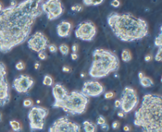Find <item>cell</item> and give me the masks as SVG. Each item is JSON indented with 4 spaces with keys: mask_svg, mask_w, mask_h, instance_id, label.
Masks as SVG:
<instances>
[{
    "mask_svg": "<svg viewBox=\"0 0 162 132\" xmlns=\"http://www.w3.org/2000/svg\"><path fill=\"white\" fill-rule=\"evenodd\" d=\"M41 0H25L0 12V52L8 53L24 43L36 18L43 14Z\"/></svg>",
    "mask_w": 162,
    "mask_h": 132,
    "instance_id": "obj_1",
    "label": "cell"
},
{
    "mask_svg": "<svg viewBox=\"0 0 162 132\" xmlns=\"http://www.w3.org/2000/svg\"><path fill=\"white\" fill-rule=\"evenodd\" d=\"M107 22L114 35L123 42L139 40L149 35L146 21L130 13L112 12L107 17Z\"/></svg>",
    "mask_w": 162,
    "mask_h": 132,
    "instance_id": "obj_2",
    "label": "cell"
},
{
    "mask_svg": "<svg viewBox=\"0 0 162 132\" xmlns=\"http://www.w3.org/2000/svg\"><path fill=\"white\" fill-rule=\"evenodd\" d=\"M162 97L158 94H145L140 108L134 113V124L142 132H162Z\"/></svg>",
    "mask_w": 162,
    "mask_h": 132,
    "instance_id": "obj_3",
    "label": "cell"
},
{
    "mask_svg": "<svg viewBox=\"0 0 162 132\" xmlns=\"http://www.w3.org/2000/svg\"><path fill=\"white\" fill-rule=\"evenodd\" d=\"M119 67L120 60L116 54L109 50L97 48L93 51V62L89 74L93 79H101L116 71Z\"/></svg>",
    "mask_w": 162,
    "mask_h": 132,
    "instance_id": "obj_4",
    "label": "cell"
},
{
    "mask_svg": "<svg viewBox=\"0 0 162 132\" xmlns=\"http://www.w3.org/2000/svg\"><path fill=\"white\" fill-rule=\"evenodd\" d=\"M89 103V97L80 91L74 90L68 93L67 97L57 105L56 108H62L64 112L71 116L84 113Z\"/></svg>",
    "mask_w": 162,
    "mask_h": 132,
    "instance_id": "obj_5",
    "label": "cell"
},
{
    "mask_svg": "<svg viewBox=\"0 0 162 132\" xmlns=\"http://www.w3.org/2000/svg\"><path fill=\"white\" fill-rule=\"evenodd\" d=\"M49 111L46 108L41 106H32L28 113L30 130H43L44 127L45 119Z\"/></svg>",
    "mask_w": 162,
    "mask_h": 132,
    "instance_id": "obj_6",
    "label": "cell"
},
{
    "mask_svg": "<svg viewBox=\"0 0 162 132\" xmlns=\"http://www.w3.org/2000/svg\"><path fill=\"white\" fill-rule=\"evenodd\" d=\"M120 102V108L123 113L127 114L130 112L138 104V96L135 89L130 86H126L122 92Z\"/></svg>",
    "mask_w": 162,
    "mask_h": 132,
    "instance_id": "obj_7",
    "label": "cell"
},
{
    "mask_svg": "<svg viewBox=\"0 0 162 132\" xmlns=\"http://www.w3.org/2000/svg\"><path fill=\"white\" fill-rule=\"evenodd\" d=\"M48 132H81V127L67 116H62L53 123Z\"/></svg>",
    "mask_w": 162,
    "mask_h": 132,
    "instance_id": "obj_8",
    "label": "cell"
},
{
    "mask_svg": "<svg viewBox=\"0 0 162 132\" xmlns=\"http://www.w3.org/2000/svg\"><path fill=\"white\" fill-rule=\"evenodd\" d=\"M40 8L45 13L49 21H53L62 16L64 12V7L59 0H48L40 4Z\"/></svg>",
    "mask_w": 162,
    "mask_h": 132,
    "instance_id": "obj_9",
    "label": "cell"
},
{
    "mask_svg": "<svg viewBox=\"0 0 162 132\" xmlns=\"http://www.w3.org/2000/svg\"><path fill=\"white\" fill-rule=\"evenodd\" d=\"M97 34V27L93 22L85 21L77 26L74 35L78 39L84 41H92Z\"/></svg>",
    "mask_w": 162,
    "mask_h": 132,
    "instance_id": "obj_10",
    "label": "cell"
},
{
    "mask_svg": "<svg viewBox=\"0 0 162 132\" xmlns=\"http://www.w3.org/2000/svg\"><path fill=\"white\" fill-rule=\"evenodd\" d=\"M11 100L10 88L7 80V68L0 62V106L3 107Z\"/></svg>",
    "mask_w": 162,
    "mask_h": 132,
    "instance_id": "obj_11",
    "label": "cell"
},
{
    "mask_svg": "<svg viewBox=\"0 0 162 132\" xmlns=\"http://www.w3.org/2000/svg\"><path fill=\"white\" fill-rule=\"evenodd\" d=\"M48 39L42 32H36L28 40V48L37 53L44 51L48 46Z\"/></svg>",
    "mask_w": 162,
    "mask_h": 132,
    "instance_id": "obj_12",
    "label": "cell"
},
{
    "mask_svg": "<svg viewBox=\"0 0 162 132\" xmlns=\"http://www.w3.org/2000/svg\"><path fill=\"white\" fill-rule=\"evenodd\" d=\"M86 96L97 97L104 92V88L97 81H86L84 82L81 91Z\"/></svg>",
    "mask_w": 162,
    "mask_h": 132,
    "instance_id": "obj_13",
    "label": "cell"
},
{
    "mask_svg": "<svg viewBox=\"0 0 162 132\" xmlns=\"http://www.w3.org/2000/svg\"><path fill=\"white\" fill-rule=\"evenodd\" d=\"M34 81L32 77L28 75H21L13 82L14 89L19 93H27L29 89H32Z\"/></svg>",
    "mask_w": 162,
    "mask_h": 132,
    "instance_id": "obj_14",
    "label": "cell"
},
{
    "mask_svg": "<svg viewBox=\"0 0 162 132\" xmlns=\"http://www.w3.org/2000/svg\"><path fill=\"white\" fill-rule=\"evenodd\" d=\"M68 93H69L68 90L62 84L60 83L55 84L52 87V95L55 98V103L53 104L52 107L56 108L57 105L67 97Z\"/></svg>",
    "mask_w": 162,
    "mask_h": 132,
    "instance_id": "obj_15",
    "label": "cell"
},
{
    "mask_svg": "<svg viewBox=\"0 0 162 132\" xmlns=\"http://www.w3.org/2000/svg\"><path fill=\"white\" fill-rule=\"evenodd\" d=\"M72 24L67 21H63L57 25L56 32L58 36L62 38L68 37L72 30Z\"/></svg>",
    "mask_w": 162,
    "mask_h": 132,
    "instance_id": "obj_16",
    "label": "cell"
},
{
    "mask_svg": "<svg viewBox=\"0 0 162 132\" xmlns=\"http://www.w3.org/2000/svg\"><path fill=\"white\" fill-rule=\"evenodd\" d=\"M138 79H139V82H140L141 86L145 87V88L151 87V86L154 85L153 81L149 77L145 76L143 72L140 71L138 73Z\"/></svg>",
    "mask_w": 162,
    "mask_h": 132,
    "instance_id": "obj_17",
    "label": "cell"
},
{
    "mask_svg": "<svg viewBox=\"0 0 162 132\" xmlns=\"http://www.w3.org/2000/svg\"><path fill=\"white\" fill-rule=\"evenodd\" d=\"M83 125V129L85 132H96L97 131V125L92 122L85 120L82 123Z\"/></svg>",
    "mask_w": 162,
    "mask_h": 132,
    "instance_id": "obj_18",
    "label": "cell"
},
{
    "mask_svg": "<svg viewBox=\"0 0 162 132\" xmlns=\"http://www.w3.org/2000/svg\"><path fill=\"white\" fill-rule=\"evenodd\" d=\"M121 59L125 63L130 62L131 60V59H132V55H131V53H130V51L127 50V49L123 50L122 53H121Z\"/></svg>",
    "mask_w": 162,
    "mask_h": 132,
    "instance_id": "obj_19",
    "label": "cell"
},
{
    "mask_svg": "<svg viewBox=\"0 0 162 132\" xmlns=\"http://www.w3.org/2000/svg\"><path fill=\"white\" fill-rule=\"evenodd\" d=\"M10 125H11V127L12 128V130L15 132H20L22 130L21 123L17 120H11Z\"/></svg>",
    "mask_w": 162,
    "mask_h": 132,
    "instance_id": "obj_20",
    "label": "cell"
},
{
    "mask_svg": "<svg viewBox=\"0 0 162 132\" xmlns=\"http://www.w3.org/2000/svg\"><path fill=\"white\" fill-rule=\"evenodd\" d=\"M82 3H84L85 6L89 7V6H99V5L103 3L104 1H103V0H99V1H94V0H83Z\"/></svg>",
    "mask_w": 162,
    "mask_h": 132,
    "instance_id": "obj_21",
    "label": "cell"
},
{
    "mask_svg": "<svg viewBox=\"0 0 162 132\" xmlns=\"http://www.w3.org/2000/svg\"><path fill=\"white\" fill-rule=\"evenodd\" d=\"M53 79L52 78V76L47 75L44 77V80H43V85H44L46 86H53Z\"/></svg>",
    "mask_w": 162,
    "mask_h": 132,
    "instance_id": "obj_22",
    "label": "cell"
},
{
    "mask_svg": "<svg viewBox=\"0 0 162 132\" xmlns=\"http://www.w3.org/2000/svg\"><path fill=\"white\" fill-rule=\"evenodd\" d=\"M162 27H161V31L159 35L154 40V45L157 48H162Z\"/></svg>",
    "mask_w": 162,
    "mask_h": 132,
    "instance_id": "obj_23",
    "label": "cell"
},
{
    "mask_svg": "<svg viewBox=\"0 0 162 132\" xmlns=\"http://www.w3.org/2000/svg\"><path fill=\"white\" fill-rule=\"evenodd\" d=\"M58 49L60 51L61 54L63 55H67V54L69 53V51H70L69 47H68V45L66 44H62L59 47Z\"/></svg>",
    "mask_w": 162,
    "mask_h": 132,
    "instance_id": "obj_24",
    "label": "cell"
},
{
    "mask_svg": "<svg viewBox=\"0 0 162 132\" xmlns=\"http://www.w3.org/2000/svg\"><path fill=\"white\" fill-rule=\"evenodd\" d=\"M104 123H106V119L104 116L102 115H100L97 119V125H100V126H102Z\"/></svg>",
    "mask_w": 162,
    "mask_h": 132,
    "instance_id": "obj_25",
    "label": "cell"
},
{
    "mask_svg": "<svg viewBox=\"0 0 162 132\" xmlns=\"http://www.w3.org/2000/svg\"><path fill=\"white\" fill-rule=\"evenodd\" d=\"M23 106L25 108H32L33 106V101L31 99H25L23 101Z\"/></svg>",
    "mask_w": 162,
    "mask_h": 132,
    "instance_id": "obj_26",
    "label": "cell"
},
{
    "mask_svg": "<svg viewBox=\"0 0 162 132\" xmlns=\"http://www.w3.org/2000/svg\"><path fill=\"white\" fill-rule=\"evenodd\" d=\"M162 48H158V51H157V52L156 53V55L154 59H155L156 61H157V62H161L162 59Z\"/></svg>",
    "mask_w": 162,
    "mask_h": 132,
    "instance_id": "obj_27",
    "label": "cell"
},
{
    "mask_svg": "<svg viewBox=\"0 0 162 132\" xmlns=\"http://www.w3.org/2000/svg\"><path fill=\"white\" fill-rule=\"evenodd\" d=\"M15 68L18 70V71H22L25 68V64L23 62H18L17 64L15 65Z\"/></svg>",
    "mask_w": 162,
    "mask_h": 132,
    "instance_id": "obj_28",
    "label": "cell"
},
{
    "mask_svg": "<svg viewBox=\"0 0 162 132\" xmlns=\"http://www.w3.org/2000/svg\"><path fill=\"white\" fill-rule=\"evenodd\" d=\"M48 50H49L50 52H52V53H56L57 51H58V48L56 44H49L48 45Z\"/></svg>",
    "mask_w": 162,
    "mask_h": 132,
    "instance_id": "obj_29",
    "label": "cell"
},
{
    "mask_svg": "<svg viewBox=\"0 0 162 132\" xmlns=\"http://www.w3.org/2000/svg\"><path fill=\"white\" fill-rule=\"evenodd\" d=\"M71 9L72 11H76V12H81L83 10L82 7L80 6V5H76V6H74V7H71Z\"/></svg>",
    "mask_w": 162,
    "mask_h": 132,
    "instance_id": "obj_30",
    "label": "cell"
},
{
    "mask_svg": "<svg viewBox=\"0 0 162 132\" xmlns=\"http://www.w3.org/2000/svg\"><path fill=\"white\" fill-rule=\"evenodd\" d=\"M38 58L40 60H44L47 59V54H46L45 51H40L38 53Z\"/></svg>",
    "mask_w": 162,
    "mask_h": 132,
    "instance_id": "obj_31",
    "label": "cell"
},
{
    "mask_svg": "<svg viewBox=\"0 0 162 132\" xmlns=\"http://www.w3.org/2000/svg\"><path fill=\"white\" fill-rule=\"evenodd\" d=\"M111 6L115 8H118L120 7V1L119 0H113L111 2Z\"/></svg>",
    "mask_w": 162,
    "mask_h": 132,
    "instance_id": "obj_32",
    "label": "cell"
},
{
    "mask_svg": "<svg viewBox=\"0 0 162 132\" xmlns=\"http://www.w3.org/2000/svg\"><path fill=\"white\" fill-rule=\"evenodd\" d=\"M114 97V93L113 92H107L104 93V98L105 99H112Z\"/></svg>",
    "mask_w": 162,
    "mask_h": 132,
    "instance_id": "obj_33",
    "label": "cell"
},
{
    "mask_svg": "<svg viewBox=\"0 0 162 132\" xmlns=\"http://www.w3.org/2000/svg\"><path fill=\"white\" fill-rule=\"evenodd\" d=\"M120 122L119 121H117V120H116V121H114L112 123V127L113 129H117V128H119L120 127Z\"/></svg>",
    "mask_w": 162,
    "mask_h": 132,
    "instance_id": "obj_34",
    "label": "cell"
},
{
    "mask_svg": "<svg viewBox=\"0 0 162 132\" xmlns=\"http://www.w3.org/2000/svg\"><path fill=\"white\" fill-rule=\"evenodd\" d=\"M62 71L65 73H71V68L68 66H63L62 68Z\"/></svg>",
    "mask_w": 162,
    "mask_h": 132,
    "instance_id": "obj_35",
    "label": "cell"
},
{
    "mask_svg": "<svg viewBox=\"0 0 162 132\" xmlns=\"http://www.w3.org/2000/svg\"><path fill=\"white\" fill-rule=\"evenodd\" d=\"M71 50L73 51V53H77L78 50V45L77 44H74L72 47H71Z\"/></svg>",
    "mask_w": 162,
    "mask_h": 132,
    "instance_id": "obj_36",
    "label": "cell"
},
{
    "mask_svg": "<svg viewBox=\"0 0 162 132\" xmlns=\"http://www.w3.org/2000/svg\"><path fill=\"white\" fill-rule=\"evenodd\" d=\"M101 128L103 131H108L109 130V126L106 123H104V124L102 125V126H101Z\"/></svg>",
    "mask_w": 162,
    "mask_h": 132,
    "instance_id": "obj_37",
    "label": "cell"
},
{
    "mask_svg": "<svg viewBox=\"0 0 162 132\" xmlns=\"http://www.w3.org/2000/svg\"><path fill=\"white\" fill-rule=\"evenodd\" d=\"M71 58L72 60H77L78 59V55L77 53H71Z\"/></svg>",
    "mask_w": 162,
    "mask_h": 132,
    "instance_id": "obj_38",
    "label": "cell"
},
{
    "mask_svg": "<svg viewBox=\"0 0 162 132\" xmlns=\"http://www.w3.org/2000/svg\"><path fill=\"white\" fill-rule=\"evenodd\" d=\"M114 105L115 107L118 108H120V105H121V102H120V100H116L115 102H114Z\"/></svg>",
    "mask_w": 162,
    "mask_h": 132,
    "instance_id": "obj_39",
    "label": "cell"
},
{
    "mask_svg": "<svg viewBox=\"0 0 162 132\" xmlns=\"http://www.w3.org/2000/svg\"><path fill=\"white\" fill-rule=\"evenodd\" d=\"M152 59H153V57H152L151 55H146L145 56V62H149V61L152 60Z\"/></svg>",
    "mask_w": 162,
    "mask_h": 132,
    "instance_id": "obj_40",
    "label": "cell"
},
{
    "mask_svg": "<svg viewBox=\"0 0 162 132\" xmlns=\"http://www.w3.org/2000/svg\"><path fill=\"white\" fill-rule=\"evenodd\" d=\"M123 131H126V132L130 131V127H129V126H127V125L124 126V127H123Z\"/></svg>",
    "mask_w": 162,
    "mask_h": 132,
    "instance_id": "obj_41",
    "label": "cell"
},
{
    "mask_svg": "<svg viewBox=\"0 0 162 132\" xmlns=\"http://www.w3.org/2000/svg\"><path fill=\"white\" fill-rule=\"evenodd\" d=\"M117 116L120 118H123L124 116H125V114L123 113V112H118V113H117Z\"/></svg>",
    "mask_w": 162,
    "mask_h": 132,
    "instance_id": "obj_42",
    "label": "cell"
},
{
    "mask_svg": "<svg viewBox=\"0 0 162 132\" xmlns=\"http://www.w3.org/2000/svg\"><path fill=\"white\" fill-rule=\"evenodd\" d=\"M18 4V3L16 1H11V6L10 7H15Z\"/></svg>",
    "mask_w": 162,
    "mask_h": 132,
    "instance_id": "obj_43",
    "label": "cell"
},
{
    "mask_svg": "<svg viewBox=\"0 0 162 132\" xmlns=\"http://www.w3.org/2000/svg\"><path fill=\"white\" fill-rule=\"evenodd\" d=\"M34 68H35L36 70H38L40 68V63L38 62H36V63L34 64Z\"/></svg>",
    "mask_w": 162,
    "mask_h": 132,
    "instance_id": "obj_44",
    "label": "cell"
},
{
    "mask_svg": "<svg viewBox=\"0 0 162 132\" xmlns=\"http://www.w3.org/2000/svg\"><path fill=\"white\" fill-rule=\"evenodd\" d=\"M3 5H2L1 3H0V12L3 11Z\"/></svg>",
    "mask_w": 162,
    "mask_h": 132,
    "instance_id": "obj_45",
    "label": "cell"
},
{
    "mask_svg": "<svg viewBox=\"0 0 162 132\" xmlns=\"http://www.w3.org/2000/svg\"><path fill=\"white\" fill-rule=\"evenodd\" d=\"M1 120H2V114L0 113V121H1Z\"/></svg>",
    "mask_w": 162,
    "mask_h": 132,
    "instance_id": "obj_46",
    "label": "cell"
},
{
    "mask_svg": "<svg viewBox=\"0 0 162 132\" xmlns=\"http://www.w3.org/2000/svg\"><path fill=\"white\" fill-rule=\"evenodd\" d=\"M81 77H82V78H83V77H84V76H85V75H84V74H83V73H82V74H81Z\"/></svg>",
    "mask_w": 162,
    "mask_h": 132,
    "instance_id": "obj_47",
    "label": "cell"
},
{
    "mask_svg": "<svg viewBox=\"0 0 162 132\" xmlns=\"http://www.w3.org/2000/svg\"><path fill=\"white\" fill-rule=\"evenodd\" d=\"M104 110H105V109L107 110V109H108V107H104Z\"/></svg>",
    "mask_w": 162,
    "mask_h": 132,
    "instance_id": "obj_48",
    "label": "cell"
},
{
    "mask_svg": "<svg viewBox=\"0 0 162 132\" xmlns=\"http://www.w3.org/2000/svg\"><path fill=\"white\" fill-rule=\"evenodd\" d=\"M8 132H12V131H8Z\"/></svg>",
    "mask_w": 162,
    "mask_h": 132,
    "instance_id": "obj_49",
    "label": "cell"
}]
</instances>
